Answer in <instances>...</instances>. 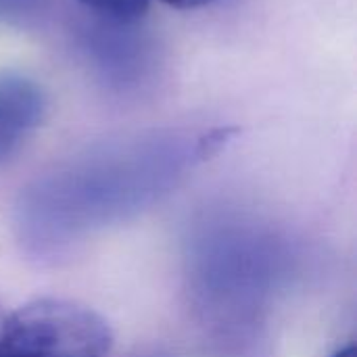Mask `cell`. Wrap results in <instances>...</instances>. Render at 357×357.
I'll return each instance as SVG.
<instances>
[{
	"instance_id": "obj_2",
	"label": "cell",
	"mask_w": 357,
	"mask_h": 357,
	"mask_svg": "<svg viewBox=\"0 0 357 357\" xmlns=\"http://www.w3.org/2000/svg\"><path fill=\"white\" fill-rule=\"evenodd\" d=\"M44 113L46 96L38 82L21 73H0V163L25 144Z\"/></svg>"
},
{
	"instance_id": "obj_6",
	"label": "cell",
	"mask_w": 357,
	"mask_h": 357,
	"mask_svg": "<svg viewBox=\"0 0 357 357\" xmlns=\"http://www.w3.org/2000/svg\"><path fill=\"white\" fill-rule=\"evenodd\" d=\"M4 318H6V310L0 305V335H2V324H4Z\"/></svg>"
},
{
	"instance_id": "obj_1",
	"label": "cell",
	"mask_w": 357,
	"mask_h": 357,
	"mask_svg": "<svg viewBox=\"0 0 357 357\" xmlns=\"http://www.w3.org/2000/svg\"><path fill=\"white\" fill-rule=\"evenodd\" d=\"M113 333L92 307L56 297L6 312L0 357H107Z\"/></svg>"
},
{
	"instance_id": "obj_5",
	"label": "cell",
	"mask_w": 357,
	"mask_h": 357,
	"mask_svg": "<svg viewBox=\"0 0 357 357\" xmlns=\"http://www.w3.org/2000/svg\"><path fill=\"white\" fill-rule=\"evenodd\" d=\"M333 357H357L356 347H354V345H347V347L339 349V351H337Z\"/></svg>"
},
{
	"instance_id": "obj_4",
	"label": "cell",
	"mask_w": 357,
	"mask_h": 357,
	"mask_svg": "<svg viewBox=\"0 0 357 357\" xmlns=\"http://www.w3.org/2000/svg\"><path fill=\"white\" fill-rule=\"evenodd\" d=\"M161 2H165L174 8H199V6H205L213 0H161Z\"/></svg>"
},
{
	"instance_id": "obj_3",
	"label": "cell",
	"mask_w": 357,
	"mask_h": 357,
	"mask_svg": "<svg viewBox=\"0 0 357 357\" xmlns=\"http://www.w3.org/2000/svg\"><path fill=\"white\" fill-rule=\"evenodd\" d=\"M77 2L100 17H107L117 23H130L146 13L151 0H77Z\"/></svg>"
}]
</instances>
